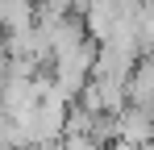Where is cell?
<instances>
[{
  "instance_id": "obj_1",
  "label": "cell",
  "mask_w": 154,
  "mask_h": 150,
  "mask_svg": "<svg viewBox=\"0 0 154 150\" xmlns=\"http://www.w3.org/2000/svg\"><path fill=\"white\" fill-rule=\"evenodd\" d=\"M112 138L117 142H129V146H150L154 142V113L137 108V104H125L117 117H112Z\"/></svg>"
},
{
  "instance_id": "obj_2",
  "label": "cell",
  "mask_w": 154,
  "mask_h": 150,
  "mask_svg": "<svg viewBox=\"0 0 154 150\" xmlns=\"http://www.w3.org/2000/svg\"><path fill=\"white\" fill-rule=\"evenodd\" d=\"M38 21L33 0H0V33H21Z\"/></svg>"
},
{
  "instance_id": "obj_3",
  "label": "cell",
  "mask_w": 154,
  "mask_h": 150,
  "mask_svg": "<svg viewBox=\"0 0 154 150\" xmlns=\"http://www.w3.org/2000/svg\"><path fill=\"white\" fill-rule=\"evenodd\" d=\"M58 150H100V142L92 133H63L58 138Z\"/></svg>"
},
{
  "instance_id": "obj_4",
  "label": "cell",
  "mask_w": 154,
  "mask_h": 150,
  "mask_svg": "<svg viewBox=\"0 0 154 150\" xmlns=\"http://www.w3.org/2000/svg\"><path fill=\"white\" fill-rule=\"evenodd\" d=\"M100 150H137V146H129V142H117V138H112V142H104Z\"/></svg>"
}]
</instances>
